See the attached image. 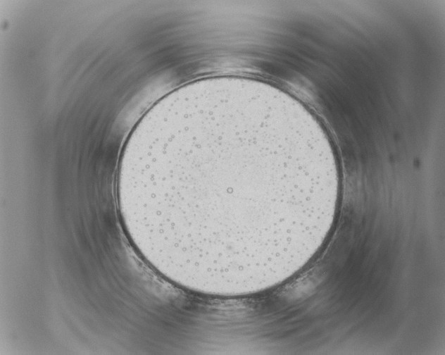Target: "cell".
Instances as JSON below:
<instances>
[{
	"instance_id": "cell-1",
	"label": "cell",
	"mask_w": 445,
	"mask_h": 355,
	"mask_svg": "<svg viewBox=\"0 0 445 355\" xmlns=\"http://www.w3.org/2000/svg\"><path fill=\"white\" fill-rule=\"evenodd\" d=\"M149 181L179 243L236 261L278 251L301 233L332 170L278 119L223 112L164 139L153 151Z\"/></svg>"
}]
</instances>
